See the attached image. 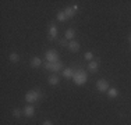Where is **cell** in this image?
Wrapping results in <instances>:
<instances>
[{"label": "cell", "instance_id": "cell-1", "mask_svg": "<svg viewBox=\"0 0 131 125\" xmlns=\"http://www.w3.org/2000/svg\"><path fill=\"white\" fill-rule=\"evenodd\" d=\"M86 81H88V75L84 70H78L74 72V77H73V82L75 83L77 86H82L86 83Z\"/></svg>", "mask_w": 131, "mask_h": 125}, {"label": "cell", "instance_id": "cell-2", "mask_svg": "<svg viewBox=\"0 0 131 125\" xmlns=\"http://www.w3.org/2000/svg\"><path fill=\"white\" fill-rule=\"evenodd\" d=\"M40 97H42V93H40L39 90H29L25 95L27 103H35V102H38Z\"/></svg>", "mask_w": 131, "mask_h": 125}, {"label": "cell", "instance_id": "cell-3", "mask_svg": "<svg viewBox=\"0 0 131 125\" xmlns=\"http://www.w3.org/2000/svg\"><path fill=\"white\" fill-rule=\"evenodd\" d=\"M45 68L48 71H52V72H59L60 70H63V62L61 61H56V62H45Z\"/></svg>", "mask_w": 131, "mask_h": 125}, {"label": "cell", "instance_id": "cell-4", "mask_svg": "<svg viewBox=\"0 0 131 125\" xmlns=\"http://www.w3.org/2000/svg\"><path fill=\"white\" fill-rule=\"evenodd\" d=\"M45 58H46V61L48 62H56V61H60L59 60V53L56 52V50H48V52L45 53Z\"/></svg>", "mask_w": 131, "mask_h": 125}, {"label": "cell", "instance_id": "cell-5", "mask_svg": "<svg viewBox=\"0 0 131 125\" xmlns=\"http://www.w3.org/2000/svg\"><path fill=\"white\" fill-rule=\"evenodd\" d=\"M96 89H98L99 92H107L109 90V82L106 79H99L98 82H96Z\"/></svg>", "mask_w": 131, "mask_h": 125}, {"label": "cell", "instance_id": "cell-6", "mask_svg": "<svg viewBox=\"0 0 131 125\" xmlns=\"http://www.w3.org/2000/svg\"><path fill=\"white\" fill-rule=\"evenodd\" d=\"M77 10H78V6H71V7H66L64 8V12H66V15H67V18L70 20V18H73V17H75V14H77Z\"/></svg>", "mask_w": 131, "mask_h": 125}, {"label": "cell", "instance_id": "cell-7", "mask_svg": "<svg viewBox=\"0 0 131 125\" xmlns=\"http://www.w3.org/2000/svg\"><path fill=\"white\" fill-rule=\"evenodd\" d=\"M34 114H35V108H34V106L32 104H27L25 108H24V115L28 117V118H31Z\"/></svg>", "mask_w": 131, "mask_h": 125}, {"label": "cell", "instance_id": "cell-8", "mask_svg": "<svg viewBox=\"0 0 131 125\" xmlns=\"http://www.w3.org/2000/svg\"><path fill=\"white\" fill-rule=\"evenodd\" d=\"M68 50L73 52V53L78 52V50H80V43L77 42V40H71V42L68 43Z\"/></svg>", "mask_w": 131, "mask_h": 125}, {"label": "cell", "instance_id": "cell-9", "mask_svg": "<svg viewBox=\"0 0 131 125\" xmlns=\"http://www.w3.org/2000/svg\"><path fill=\"white\" fill-rule=\"evenodd\" d=\"M56 36H57V28H56V25H50V28H49V40L56 39Z\"/></svg>", "mask_w": 131, "mask_h": 125}, {"label": "cell", "instance_id": "cell-10", "mask_svg": "<svg viewBox=\"0 0 131 125\" xmlns=\"http://www.w3.org/2000/svg\"><path fill=\"white\" fill-rule=\"evenodd\" d=\"M42 65V58H39V57H34L32 60H31V67L32 68H38Z\"/></svg>", "mask_w": 131, "mask_h": 125}, {"label": "cell", "instance_id": "cell-11", "mask_svg": "<svg viewBox=\"0 0 131 125\" xmlns=\"http://www.w3.org/2000/svg\"><path fill=\"white\" fill-rule=\"evenodd\" d=\"M98 68H99V61H89L88 70L91 71V72H95V71H98Z\"/></svg>", "mask_w": 131, "mask_h": 125}, {"label": "cell", "instance_id": "cell-12", "mask_svg": "<svg viewBox=\"0 0 131 125\" xmlns=\"http://www.w3.org/2000/svg\"><path fill=\"white\" fill-rule=\"evenodd\" d=\"M74 36H75V31H74L73 28H68V29L66 31V33H64V38H66V39L73 40V39H74Z\"/></svg>", "mask_w": 131, "mask_h": 125}, {"label": "cell", "instance_id": "cell-13", "mask_svg": "<svg viewBox=\"0 0 131 125\" xmlns=\"http://www.w3.org/2000/svg\"><path fill=\"white\" fill-rule=\"evenodd\" d=\"M56 18H57V21H60V22H66V21L68 20L67 15H66V12H64V10L59 11V12H57V15H56Z\"/></svg>", "mask_w": 131, "mask_h": 125}, {"label": "cell", "instance_id": "cell-14", "mask_svg": "<svg viewBox=\"0 0 131 125\" xmlns=\"http://www.w3.org/2000/svg\"><path fill=\"white\" fill-rule=\"evenodd\" d=\"M107 96H109L110 99L117 97V96H118V90H117V89H114V88H109V90H107Z\"/></svg>", "mask_w": 131, "mask_h": 125}, {"label": "cell", "instance_id": "cell-15", "mask_svg": "<svg viewBox=\"0 0 131 125\" xmlns=\"http://www.w3.org/2000/svg\"><path fill=\"white\" fill-rule=\"evenodd\" d=\"M63 77H66V78H73L74 77L73 68H64V70H63Z\"/></svg>", "mask_w": 131, "mask_h": 125}, {"label": "cell", "instance_id": "cell-16", "mask_svg": "<svg viewBox=\"0 0 131 125\" xmlns=\"http://www.w3.org/2000/svg\"><path fill=\"white\" fill-rule=\"evenodd\" d=\"M48 82H49V85L54 86V85H57V83L60 82V81H59V78L56 77V75H52V77L49 78V81H48Z\"/></svg>", "mask_w": 131, "mask_h": 125}, {"label": "cell", "instance_id": "cell-17", "mask_svg": "<svg viewBox=\"0 0 131 125\" xmlns=\"http://www.w3.org/2000/svg\"><path fill=\"white\" fill-rule=\"evenodd\" d=\"M8 60L13 61V62H17L18 60H20V56H18L17 53H11V54L8 56Z\"/></svg>", "mask_w": 131, "mask_h": 125}, {"label": "cell", "instance_id": "cell-18", "mask_svg": "<svg viewBox=\"0 0 131 125\" xmlns=\"http://www.w3.org/2000/svg\"><path fill=\"white\" fill-rule=\"evenodd\" d=\"M23 112L24 111H21L20 108H14V110H13V115H14L15 118H20L21 115H23Z\"/></svg>", "mask_w": 131, "mask_h": 125}, {"label": "cell", "instance_id": "cell-19", "mask_svg": "<svg viewBox=\"0 0 131 125\" xmlns=\"http://www.w3.org/2000/svg\"><path fill=\"white\" fill-rule=\"evenodd\" d=\"M84 57H85L88 61H92V58H93V53H91V52H86Z\"/></svg>", "mask_w": 131, "mask_h": 125}, {"label": "cell", "instance_id": "cell-20", "mask_svg": "<svg viewBox=\"0 0 131 125\" xmlns=\"http://www.w3.org/2000/svg\"><path fill=\"white\" fill-rule=\"evenodd\" d=\"M60 45H61V46H67V47H68V42H67V39H66V38L60 39Z\"/></svg>", "mask_w": 131, "mask_h": 125}, {"label": "cell", "instance_id": "cell-21", "mask_svg": "<svg viewBox=\"0 0 131 125\" xmlns=\"http://www.w3.org/2000/svg\"><path fill=\"white\" fill-rule=\"evenodd\" d=\"M42 125H53V122L50 120H46V121H43V122H42Z\"/></svg>", "mask_w": 131, "mask_h": 125}, {"label": "cell", "instance_id": "cell-22", "mask_svg": "<svg viewBox=\"0 0 131 125\" xmlns=\"http://www.w3.org/2000/svg\"><path fill=\"white\" fill-rule=\"evenodd\" d=\"M128 40H130V43H131V35H130V38H128Z\"/></svg>", "mask_w": 131, "mask_h": 125}]
</instances>
